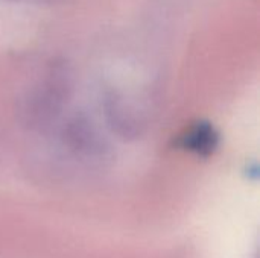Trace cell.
<instances>
[{
  "mask_svg": "<svg viewBox=\"0 0 260 258\" xmlns=\"http://www.w3.org/2000/svg\"><path fill=\"white\" fill-rule=\"evenodd\" d=\"M189 140H192V143L189 144V149H195V151H209L210 148L215 146V135L209 128H197L190 135H187Z\"/></svg>",
  "mask_w": 260,
  "mask_h": 258,
  "instance_id": "1",
  "label": "cell"
},
{
  "mask_svg": "<svg viewBox=\"0 0 260 258\" xmlns=\"http://www.w3.org/2000/svg\"><path fill=\"white\" fill-rule=\"evenodd\" d=\"M41 2H47L49 3V2H55V0H41Z\"/></svg>",
  "mask_w": 260,
  "mask_h": 258,
  "instance_id": "2",
  "label": "cell"
}]
</instances>
